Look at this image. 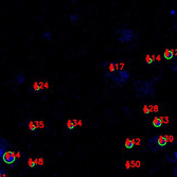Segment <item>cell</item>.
Segmentation results:
<instances>
[{"instance_id":"cell-10","label":"cell","mask_w":177,"mask_h":177,"mask_svg":"<svg viewBox=\"0 0 177 177\" xmlns=\"http://www.w3.org/2000/svg\"><path fill=\"white\" fill-rule=\"evenodd\" d=\"M124 145H125V147L126 149H133L134 146H135V144H134V141H133V139H130V138H126L125 139V143H124Z\"/></svg>"},{"instance_id":"cell-28","label":"cell","mask_w":177,"mask_h":177,"mask_svg":"<svg viewBox=\"0 0 177 177\" xmlns=\"http://www.w3.org/2000/svg\"><path fill=\"white\" fill-rule=\"evenodd\" d=\"M155 60H156L157 61H160V56H159V55H158V56L155 55Z\"/></svg>"},{"instance_id":"cell-9","label":"cell","mask_w":177,"mask_h":177,"mask_svg":"<svg viewBox=\"0 0 177 177\" xmlns=\"http://www.w3.org/2000/svg\"><path fill=\"white\" fill-rule=\"evenodd\" d=\"M162 123H161V120H160L159 117H155L154 119H153V126L156 127V128H159L161 127Z\"/></svg>"},{"instance_id":"cell-19","label":"cell","mask_w":177,"mask_h":177,"mask_svg":"<svg viewBox=\"0 0 177 177\" xmlns=\"http://www.w3.org/2000/svg\"><path fill=\"white\" fill-rule=\"evenodd\" d=\"M165 140H167V142H173L174 141V136L172 135H168V136H164Z\"/></svg>"},{"instance_id":"cell-5","label":"cell","mask_w":177,"mask_h":177,"mask_svg":"<svg viewBox=\"0 0 177 177\" xmlns=\"http://www.w3.org/2000/svg\"><path fill=\"white\" fill-rule=\"evenodd\" d=\"M2 160L4 161V163L7 164H13L15 161H16V155H15V152H12V151H7L5 152L2 156Z\"/></svg>"},{"instance_id":"cell-23","label":"cell","mask_w":177,"mask_h":177,"mask_svg":"<svg viewBox=\"0 0 177 177\" xmlns=\"http://www.w3.org/2000/svg\"><path fill=\"white\" fill-rule=\"evenodd\" d=\"M133 141H134V144H135V145H139V144L141 143V141L139 138H133Z\"/></svg>"},{"instance_id":"cell-27","label":"cell","mask_w":177,"mask_h":177,"mask_svg":"<svg viewBox=\"0 0 177 177\" xmlns=\"http://www.w3.org/2000/svg\"><path fill=\"white\" fill-rule=\"evenodd\" d=\"M125 168H126V169H129V168H130L129 161H126V162H125Z\"/></svg>"},{"instance_id":"cell-11","label":"cell","mask_w":177,"mask_h":177,"mask_svg":"<svg viewBox=\"0 0 177 177\" xmlns=\"http://www.w3.org/2000/svg\"><path fill=\"white\" fill-rule=\"evenodd\" d=\"M42 37H44L45 41H51L52 39V34H51L50 31H44L42 32Z\"/></svg>"},{"instance_id":"cell-17","label":"cell","mask_w":177,"mask_h":177,"mask_svg":"<svg viewBox=\"0 0 177 177\" xmlns=\"http://www.w3.org/2000/svg\"><path fill=\"white\" fill-rule=\"evenodd\" d=\"M0 177H9V175H7V171L5 170V169L1 168V167H0Z\"/></svg>"},{"instance_id":"cell-13","label":"cell","mask_w":177,"mask_h":177,"mask_svg":"<svg viewBox=\"0 0 177 177\" xmlns=\"http://www.w3.org/2000/svg\"><path fill=\"white\" fill-rule=\"evenodd\" d=\"M69 19H70V21L72 23H75L77 19H79V13H74V14H71L70 16H69Z\"/></svg>"},{"instance_id":"cell-20","label":"cell","mask_w":177,"mask_h":177,"mask_svg":"<svg viewBox=\"0 0 177 177\" xmlns=\"http://www.w3.org/2000/svg\"><path fill=\"white\" fill-rule=\"evenodd\" d=\"M28 165L30 168H34V167H35V162H34V160L32 159V158H30V159L28 160Z\"/></svg>"},{"instance_id":"cell-1","label":"cell","mask_w":177,"mask_h":177,"mask_svg":"<svg viewBox=\"0 0 177 177\" xmlns=\"http://www.w3.org/2000/svg\"><path fill=\"white\" fill-rule=\"evenodd\" d=\"M130 77V74L127 70H121L118 71V73H109V72H106L105 74V79H111V81L114 83H116V85H119L121 86L122 84H125L128 79Z\"/></svg>"},{"instance_id":"cell-21","label":"cell","mask_w":177,"mask_h":177,"mask_svg":"<svg viewBox=\"0 0 177 177\" xmlns=\"http://www.w3.org/2000/svg\"><path fill=\"white\" fill-rule=\"evenodd\" d=\"M159 118L161 120V123H165V124L169 123V117H159Z\"/></svg>"},{"instance_id":"cell-4","label":"cell","mask_w":177,"mask_h":177,"mask_svg":"<svg viewBox=\"0 0 177 177\" xmlns=\"http://www.w3.org/2000/svg\"><path fill=\"white\" fill-rule=\"evenodd\" d=\"M149 142L155 143V145L158 146V147H160V149L167 146V144H168V142H167V140H165L164 136H162V135H159V136L154 137V138H152L151 140H149Z\"/></svg>"},{"instance_id":"cell-8","label":"cell","mask_w":177,"mask_h":177,"mask_svg":"<svg viewBox=\"0 0 177 177\" xmlns=\"http://www.w3.org/2000/svg\"><path fill=\"white\" fill-rule=\"evenodd\" d=\"M14 81L16 82V84H17V85H22L23 83L26 82V76L23 75L22 73H19V74H18V75L14 79Z\"/></svg>"},{"instance_id":"cell-25","label":"cell","mask_w":177,"mask_h":177,"mask_svg":"<svg viewBox=\"0 0 177 177\" xmlns=\"http://www.w3.org/2000/svg\"><path fill=\"white\" fill-rule=\"evenodd\" d=\"M170 14L172 15V16H175V15H176V11L174 10V9H173V10H171V11H170Z\"/></svg>"},{"instance_id":"cell-12","label":"cell","mask_w":177,"mask_h":177,"mask_svg":"<svg viewBox=\"0 0 177 177\" xmlns=\"http://www.w3.org/2000/svg\"><path fill=\"white\" fill-rule=\"evenodd\" d=\"M28 129L30 130V132H35V130L37 129L35 123H34V121H32V120H31V121L28 123Z\"/></svg>"},{"instance_id":"cell-18","label":"cell","mask_w":177,"mask_h":177,"mask_svg":"<svg viewBox=\"0 0 177 177\" xmlns=\"http://www.w3.org/2000/svg\"><path fill=\"white\" fill-rule=\"evenodd\" d=\"M145 63L147 64V65H151V64L154 63V61H153L152 56L150 55V54H146V55H145Z\"/></svg>"},{"instance_id":"cell-2","label":"cell","mask_w":177,"mask_h":177,"mask_svg":"<svg viewBox=\"0 0 177 177\" xmlns=\"http://www.w3.org/2000/svg\"><path fill=\"white\" fill-rule=\"evenodd\" d=\"M138 95H147L150 96H154V89H153V83L149 81H137L134 84Z\"/></svg>"},{"instance_id":"cell-7","label":"cell","mask_w":177,"mask_h":177,"mask_svg":"<svg viewBox=\"0 0 177 177\" xmlns=\"http://www.w3.org/2000/svg\"><path fill=\"white\" fill-rule=\"evenodd\" d=\"M163 56L165 60H172L174 57V50L172 49H165L163 52Z\"/></svg>"},{"instance_id":"cell-6","label":"cell","mask_w":177,"mask_h":177,"mask_svg":"<svg viewBox=\"0 0 177 177\" xmlns=\"http://www.w3.org/2000/svg\"><path fill=\"white\" fill-rule=\"evenodd\" d=\"M11 147V144L7 142L5 139L0 138V158L2 159V156L5 152L9 151V149Z\"/></svg>"},{"instance_id":"cell-24","label":"cell","mask_w":177,"mask_h":177,"mask_svg":"<svg viewBox=\"0 0 177 177\" xmlns=\"http://www.w3.org/2000/svg\"><path fill=\"white\" fill-rule=\"evenodd\" d=\"M15 155H16V159H17V158H20V157H21V153H20V152H15Z\"/></svg>"},{"instance_id":"cell-15","label":"cell","mask_w":177,"mask_h":177,"mask_svg":"<svg viewBox=\"0 0 177 177\" xmlns=\"http://www.w3.org/2000/svg\"><path fill=\"white\" fill-rule=\"evenodd\" d=\"M33 90H34V92H39V91L41 90V86H39L38 82H35L33 84Z\"/></svg>"},{"instance_id":"cell-22","label":"cell","mask_w":177,"mask_h":177,"mask_svg":"<svg viewBox=\"0 0 177 177\" xmlns=\"http://www.w3.org/2000/svg\"><path fill=\"white\" fill-rule=\"evenodd\" d=\"M142 109H143V112H144L145 115H147V114H150V112H151V111H150V108H149V106H147V105H144Z\"/></svg>"},{"instance_id":"cell-14","label":"cell","mask_w":177,"mask_h":177,"mask_svg":"<svg viewBox=\"0 0 177 177\" xmlns=\"http://www.w3.org/2000/svg\"><path fill=\"white\" fill-rule=\"evenodd\" d=\"M66 127H67V129H69V130H73L74 128H75V126H74V124H73V122H72V120L69 119L68 121H67Z\"/></svg>"},{"instance_id":"cell-3","label":"cell","mask_w":177,"mask_h":177,"mask_svg":"<svg viewBox=\"0 0 177 177\" xmlns=\"http://www.w3.org/2000/svg\"><path fill=\"white\" fill-rule=\"evenodd\" d=\"M116 34H119L118 36V41L120 44H125V42H130L134 38V31L132 29H128V28H119L116 31Z\"/></svg>"},{"instance_id":"cell-26","label":"cell","mask_w":177,"mask_h":177,"mask_svg":"<svg viewBox=\"0 0 177 177\" xmlns=\"http://www.w3.org/2000/svg\"><path fill=\"white\" fill-rule=\"evenodd\" d=\"M44 88H45V89H48V88H49V84H48L47 82L44 83Z\"/></svg>"},{"instance_id":"cell-16","label":"cell","mask_w":177,"mask_h":177,"mask_svg":"<svg viewBox=\"0 0 177 177\" xmlns=\"http://www.w3.org/2000/svg\"><path fill=\"white\" fill-rule=\"evenodd\" d=\"M34 123H35V125H36V128L42 129V128L45 127V123H44V121H35Z\"/></svg>"}]
</instances>
